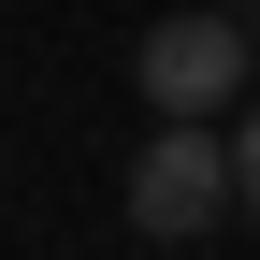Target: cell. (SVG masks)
<instances>
[{
	"mask_svg": "<svg viewBox=\"0 0 260 260\" xmlns=\"http://www.w3.org/2000/svg\"><path fill=\"white\" fill-rule=\"evenodd\" d=\"M130 73H145V102H159V116H232L260 58H246V29H232V15H159L145 44H130Z\"/></svg>",
	"mask_w": 260,
	"mask_h": 260,
	"instance_id": "obj_2",
	"label": "cell"
},
{
	"mask_svg": "<svg viewBox=\"0 0 260 260\" xmlns=\"http://www.w3.org/2000/svg\"><path fill=\"white\" fill-rule=\"evenodd\" d=\"M246 58H260V29H246Z\"/></svg>",
	"mask_w": 260,
	"mask_h": 260,
	"instance_id": "obj_4",
	"label": "cell"
},
{
	"mask_svg": "<svg viewBox=\"0 0 260 260\" xmlns=\"http://www.w3.org/2000/svg\"><path fill=\"white\" fill-rule=\"evenodd\" d=\"M232 217H260V102H246V130H232Z\"/></svg>",
	"mask_w": 260,
	"mask_h": 260,
	"instance_id": "obj_3",
	"label": "cell"
},
{
	"mask_svg": "<svg viewBox=\"0 0 260 260\" xmlns=\"http://www.w3.org/2000/svg\"><path fill=\"white\" fill-rule=\"evenodd\" d=\"M232 217V130L217 116H159L145 159H130V232L145 246H203Z\"/></svg>",
	"mask_w": 260,
	"mask_h": 260,
	"instance_id": "obj_1",
	"label": "cell"
}]
</instances>
